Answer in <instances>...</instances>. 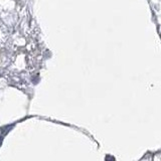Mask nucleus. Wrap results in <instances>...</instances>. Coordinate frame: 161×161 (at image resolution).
<instances>
[]
</instances>
